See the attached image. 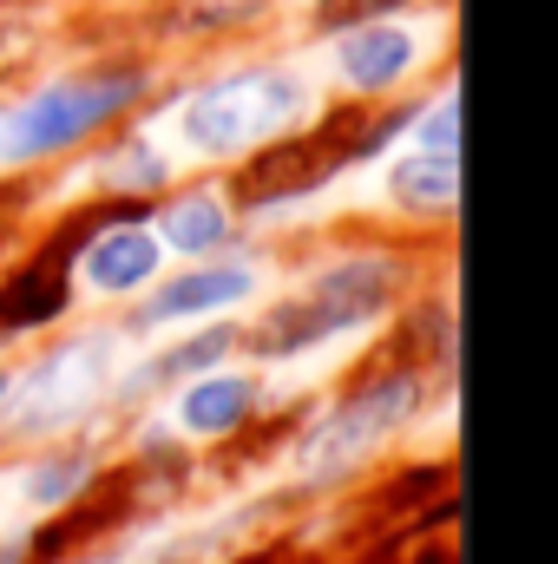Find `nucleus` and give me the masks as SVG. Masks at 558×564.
Instances as JSON below:
<instances>
[{
  "instance_id": "obj_1",
  "label": "nucleus",
  "mask_w": 558,
  "mask_h": 564,
  "mask_svg": "<svg viewBox=\"0 0 558 564\" xmlns=\"http://www.w3.org/2000/svg\"><path fill=\"white\" fill-rule=\"evenodd\" d=\"M388 302H395V263H382V257L329 263L322 276H309L302 289H289L282 302H270L237 335V348L257 355V361H289V355H309V348H322V341L375 322Z\"/></svg>"
},
{
  "instance_id": "obj_2",
  "label": "nucleus",
  "mask_w": 558,
  "mask_h": 564,
  "mask_svg": "<svg viewBox=\"0 0 558 564\" xmlns=\"http://www.w3.org/2000/svg\"><path fill=\"white\" fill-rule=\"evenodd\" d=\"M302 112H309V86L296 66H250V73H230V79L191 93L178 106V139L197 158H230V151L277 139Z\"/></svg>"
},
{
  "instance_id": "obj_3",
  "label": "nucleus",
  "mask_w": 558,
  "mask_h": 564,
  "mask_svg": "<svg viewBox=\"0 0 558 564\" xmlns=\"http://www.w3.org/2000/svg\"><path fill=\"white\" fill-rule=\"evenodd\" d=\"M415 408H420V375L415 368H395V375L355 388L348 401H335L322 421L302 433V446H296V479H302V486L348 479L368 453H382L401 426L415 421Z\"/></svg>"
},
{
  "instance_id": "obj_4",
  "label": "nucleus",
  "mask_w": 558,
  "mask_h": 564,
  "mask_svg": "<svg viewBox=\"0 0 558 564\" xmlns=\"http://www.w3.org/2000/svg\"><path fill=\"white\" fill-rule=\"evenodd\" d=\"M119 375V341L112 335H73L33 368H13V401H7V433H60L86 421Z\"/></svg>"
},
{
  "instance_id": "obj_5",
  "label": "nucleus",
  "mask_w": 558,
  "mask_h": 564,
  "mask_svg": "<svg viewBox=\"0 0 558 564\" xmlns=\"http://www.w3.org/2000/svg\"><path fill=\"white\" fill-rule=\"evenodd\" d=\"M132 93H139L132 73H126V79H60V86L33 93V99L7 119L0 151H7V158H46V151H60V144L99 132Z\"/></svg>"
},
{
  "instance_id": "obj_6",
  "label": "nucleus",
  "mask_w": 558,
  "mask_h": 564,
  "mask_svg": "<svg viewBox=\"0 0 558 564\" xmlns=\"http://www.w3.org/2000/svg\"><path fill=\"white\" fill-rule=\"evenodd\" d=\"M348 151H355V144H342V126H329V132H315V139H302V144H277V151H264V158L250 164L244 197H250V204L309 197L322 177H335V171L348 164Z\"/></svg>"
},
{
  "instance_id": "obj_7",
  "label": "nucleus",
  "mask_w": 558,
  "mask_h": 564,
  "mask_svg": "<svg viewBox=\"0 0 558 564\" xmlns=\"http://www.w3.org/2000/svg\"><path fill=\"white\" fill-rule=\"evenodd\" d=\"M420 40L401 26V20H362L335 40V73L348 93H388L415 73Z\"/></svg>"
},
{
  "instance_id": "obj_8",
  "label": "nucleus",
  "mask_w": 558,
  "mask_h": 564,
  "mask_svg": "<svg viewBox=\"0 0 558 564\" xmlns=\"http://www.w3.org/2000/svg\"><path fill=\"white\" fill-rule=\"evenodd\" d=\"M257 375H244V368H211V375H197V381H184L178 388V408H171V421L184 440H230V433H244L250 414H257Z\"/></svg>"
},
{
  "instance_id": "obj_9",
  "label": "nucleus",
  "mask_w": 558,
  "mask_h": 564,
  "mask_svg": "<svg viewBox=\"0 0 558 564\" xmlns=\"http://www.w3.org/2000/svg\"><path fill=\"white\" fill-rule=\"evenodd\" d=\"M257 295V270H244V263H211V270H184V276H171L151 302H144L139 328H171V322H204V315H224V308H237V302H250Z\"/></svg>"
},
{
  "instance_id": "obj_10",
  "label": "nucleus",
  "mask_w": 558,
  "mask_h": 564,
  "mask_svg": "<svg viewBox=\"0 0 558 564\" xmlns=\"http://www.w3.org/2000/svg\"><path fill=\"white\" fill-rule=\"evenodd\" d=\"M164 270V243L144 230V224H112L93 237V250L79 257V276L93 295H139L151 289Z\"/></svg>"
},
{
  "instance_id": "obj_11",
  "label": "nucleus",
  "mask_w": 558,
  "mask_h": 564,
  "mask_svg": "<svg viewBox=\"0 0 558 564\" xmlns=\"http://www.w3.org/2000/svg\"><path fill=\"white\" fill-rule=\"evenodd\" d=\"M388 191H395V204L401 210H415V217H440V210H453V197H460V164H453V151H401L395 164H388Z\"/></svg>"
},
{
  "instance_id": "obj_12",
  "label": "nucleus",
  "mask_w": 558,
  "mask_h": 564,
  "mask_svg": "<svg viewBox=\"0 0 558 564\" xmlns=\"http://www.w3.org/2000/svg\"><path fill=\"white\" fill-rule=\"evenodd\" d=\"M93 473H99V459H93L86 446H60V453H40V459L20 473V499H26L33 512H60V506H73V499L93 486Z\"/></svg>"
},
{
  "instance_id": "obj_13",
  "label": "nucleus",
  "mask_w": 558,
  "mask_h": 564,
  "mask_svg": "<svg viewBox=\"0 0 558 564\" xmlns=\"http://www.w3.org/2000/svg\"><path fill=\"white\" fill-rule=\"evenodd\" d=\"M164 250H178V257H204V250H217L224 237H230V217H224V197H211V191H197V197H178V204H164V217H158V230H151Z\"/></svg>"
},
{
  "instance_id": "obj_14",
  "label": "nucleus",
  "mask_w": 558,
  "mask_h": 564,
  "mask_svg": "<svg viewBox=\"0 0 558 564\" xmlns=\"http://www.w3.org/2000/svg\"><path fill=\"white\" fill-rule=\"evenodd\" d=\"M237 348V328H204V335H191V341H178V348H164L158 361H144V388H164V381H191V375H211L224 355Z\"/></svg>"
},
{
  "instance_id": "obj_15",
  "label": "nucleus",
  "mask_w": 558,
  "mask_h": 564,
  "mask_svg": "<svg viewBox=\"0 0 558 564\" xmlns=\"http://www.w3.org/2000/svg\"><path fill=\"white\" fill-rule=\"evenodd\" d=\"M26 59H33V26H20V20H0V79H13Z\"/></svg>"
},
{
  "instance_id": "obj_16",
  "label": "nucleus",
  "mask_w": 558,
  "mask_h": 564,
  "mask_svg": "<svg viewBox=\"0 0 558 564\" xmlns=\"http://www.w3.org/2000/svg\"><path fill=\"white\" fill-rule=\"evenodd\" d=\"M7 401H13V368H0V421H7Z\"/></svg>"
}]
</instances>
